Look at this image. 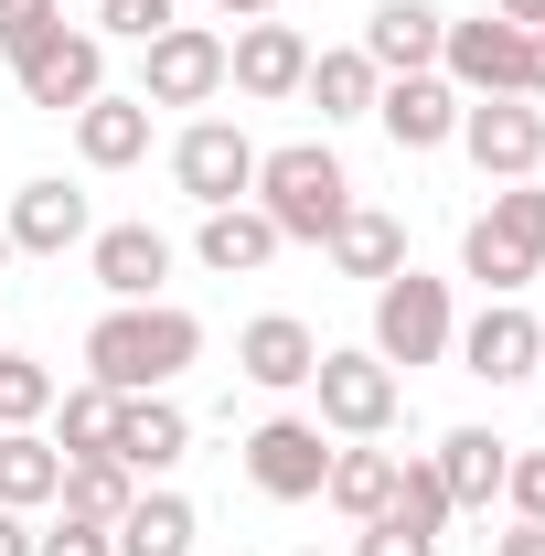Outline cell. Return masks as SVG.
Wrapping results in <instances>:
<instances>
[{"mask_svg":"<svg viewBox=\"0 0 545 556\" xmlns=\"http://www.w3.org/2000/svg\"><path fill=\"white\" fill-rule=\"evenodd\" d=\"M0 556H33V514H11V503H0Z\"/></svg>","mask_w":545,"mask_h":556,"instance_id":"74e56055","label":"cell"},{"mask_svg":"<svg viewBox=\"0 0 545 556\" xmlns=\"http://www.w3.org/2000/svg\"><path fill=\"white\" fill-rule=\"evenodd\" d=\"M460 278H481V300H524L545 268H535V257H514V247H503V236L471 214V236H460Z\"/></svg>","mask_w":545,"mask_h":556,"instance_id":"f1b7e54d","label":"cell"},{"mask_svg":"<svg viewBox=\"0 0 545 556\" xmlns=\"http://www.w3.org/2000/svg\"><path fill=\"white\" fill-rule=\"evenodd\" d=\"M535 386H545V364H535Z\"/></svg>","mask_w":545,"mask_h":556,"instance_id":"ee69618b","label":"cell"},{"mask_svg":"<svg viewBox=\"0 0 545 556\" xmlns=\"http://www.w3.org/2000/svg\"><path fill=\"white\" fill-rule=\"evenodd\" d=\"M54 492H65V450L43 428H0V503L11 514H43Z\"/></svg>","mask_w":545,"mask_h":556,"instance_id":"d4e9b609","label":"cell"},{"mask_svg":"<svg viewBox=\"0 0 545 556\" xmlns=\"http://www.w3.org/2000/svg\"><path fill=\"white\" fill-rule=\"evenodd\" d=\"M428 460H439V482H449V514H492V503H503V471H514V439H492V428H449Z\"/></svg>","mask_w":545,"mask_h":556,"instance_id":"d6986e66","label":"cell"},{"mask_svg":"<svg viewBox=\"0 0 545 556\" xmlns=\"http://www.w3.org/2000/svg\"><path fill=\"white\" fill-rule=\"evenodd\" d=\"M278 247H289V236H278V225H268L257 204H214L204 225H193V257H204L214 278H257V268L278 257Z\"/></svg>","mask_w":545,"mask_h":556,"instance_id":"7402d4cb","label":"cell"},{"mask_svg":"<svg viewBox=\"0 0 545 556\" xmlns=\"http://www.w3.org/2000/svg\"><path fill=\"white\" fill-rule=\"evenodd\" d=\"M353 556H439V535H417L396 514H375V525H353Z\"/></svg>","mask_w":545,"mask_h":556,"instance_id":"d590c367","label":"cell"},{"mask_svg":"<svg viewBox=\"0 0 545 556\" xmlns=\"http://www.w3.org/2000/svg\"><path fill=\"white\" fill-rule=\"evenodd\" d=\"M460 150L481 182H535L545 172V108L535 97H471L460 108Z\"/></svg>","mask_w":545,"mask_h":556,"instance_id":"ba28073f","label":"cell"},{"mask_svg":"<svg viewBox=\"0 0 545 556\" xmlns=\"http://www.w3.org/2000/svg\"><path fill=\"white\" fill-rule=\"evenodd\" d=\"M300 556H321V546H300Z\"/></svg>","mask_w":545,"mask_h":556,"instance_id":"f6af8a7d","label":"cell"},{"mask_svg":"<svg viewBox=\"0 0 545 556\" xmlns=\"http://www.w3.org/2000/svg\"><path fill=\"white\" fill-rule=\"evenodd\" d=\"M460 108H471V97H460V86H449V75H385V97H375V129L396 139V150H449V139H460Z\"/></svg>","mask_w":545,"mask_h":556,"instance_id":"9a60e30c","label":"cell"},{"mask_svg":"<svg viewBox=\"0 0 545 556\" xmlns=\"http://www.w3.org/2000/svg\"><path fill=\"white\" fill-rule=\"evenodd\" d=\"M54 503H65L75 525H118V514L139 503V482L118 471V460H65V492H54Z\"/></svg>","mask_w":545,"mask_h":556,"instance_id":"83f0119b","label":"cell"},{"mask_svg":"<svg viewBox=\"0 0 545 556\" xmlns=\"http://www.w3.org/2000/svg\"><path fill=\"white\" fill-rule=\"evenodd\" d=\"M332 268L342 278H396V268H407V225H396L385 204H353L332 225Z\"/></svg>","mask_w":545,"mask_h":556,"instance_id":"484cf974","label":"cell"},{"mask_svg":"<svg viewBox=\"0 0 545 556\" xmlns=\"http://www.w3.org/2000/svg\"><path fill=\"white\" fill-rule=\"evenodd\" d=\"M11 86H22V108H43V118H75L86 97H107V43L54 22L43 43H22V54H11Z\"/></svg>","mask_w":545,"mask_h":556,"instance_id":"52a82bcc","label":"cell"},{"mask_svg":"<svg viewBox=\"0 0 545 556\" xmlns=\"http://www.w3.org/2000/svg\"><path fill=\"white\" fill-rule=\"evenodd\" d=\"M54 396H65V375H54V364H33V353L0 343V428H43Z\"/></svg>","mask_w":545,"mask_h":556,"instance_id":"f546056e","label":"cell"},{"mask_svg":"<svg viewBox=\"0 0 545 556\" xmlns=\"http://www.w3.org/2000/svg\"><path fill=\"white\" fill-rule=\"evenodd\" d=\"M107 460H118L129 482H172V471L193 460V417L172 407V396H118V439H107Z\"/></svg>","mask_w":545,"mask_h":556,"instance_id":"5bb4252c","label":"cell"},{"mask_svg":"<svg viewBox=\"0 0 545 556\" xmlns=\"http://www.w3.org/2000/svg\"><path fill=\"white\" fill-rule=\"evenodd\" d=\"M524 97H535V108H545V22H535V86H524Z\"/></svg>","mask_w":545,"mask_h":556,"instance_id":"b9f144b4","label":"cell"},{"mask_svg":"<svg viewBox=\"0 0 545 556\" xmlns=\"http://www.w3.org/2000/svg\"><path fill=\"white\" fill-rule=\"evenodd\" d=\"M449 364L481 375V386H524V375L545 364V321L524 311V300H481L471 321L449 332Z\"/></svg>","mask_w":545,"mask_h":556,"instance_id":"8fae6325","label":"cell"},{"mask_svg":"<svg viewBox=\"0 0 545 556\" xmlns=\"http://www.w3.org/2000/svg\"><path fill=\"white\" fill-rule=\"evenodd\" d=\"M449 332H460L449 278H417V268L375 278V343H364V353H385V364L407 375V364H449Z\"/></svg>","mask_w":545,"mask_h":556,"instance_id":"3957f363","label":"cell"},{"mask_svg":"<svg viewBox=\"0 0 545 556\" xmlns=\"http://www.w3.org/2000/svg\"><path fill=\"white\" fill-rule=\"evenodd\" d=\"M65 22V0H0V54H22V43H43Z\"/></svg>","mask_w":545,"mask_h":556,"instance_id":"836d02e7","label":"cell"},{"mask_svg":"<svg viewBox=\"0 0 545 556\" xmlns=\"http://www.w3.org/2000/svg\"><path fill=\"white\" fill-rule=\"evenodd\" d=\"M0 268H11V236H0Z\"/></svg>","mask_w":545,"mask_h":556,"instance_id":"7bdbcfd3","label":"cell"},{"mask_svg":"<svg viewBox=\"0 0 545 556\" xmlns=\"http://www.w3.org/2000/svg\"><path fill=\"white\" fill-rule=\"evenodd\" d=\"M65 129H75V161H86V172H129V161H150V108L118 97V86H107V97H86Z\"/></svg>","mask_w":545,"mask_h":556,"instance_id":"ffe728a7","label":"cell"},{"mask_svg":"<svg viewBox=\"0 0 545 556\" xmlns=\"http://www.w3.org/2000/svg\"><path fill=\"white\" fill-rule=\"evenodd\" d=\"M300 75H310V33L300 22H246L236 43H225V86L236 97H257V108H278V97H300Z\"/></svg>","mask_w":545,"mask_h":556,"instance_id":"4fadbf2b","label":"cell"},{"mask_svg":"<svg viewBox=\"0 0 545 556\" xmlns=\"http://www.w3.org/2000/svg\"><path fill=\"white\" fill-rule=\"evenodd\" d=\"M321 471H332V428L321 417H257L246 428V482L268 503H321Z\"/></svg>","mask_w":545,"mask_h":556,"instance_id":"9c48e42d","label":"cell"},{"mask_svg":"<svg viewBox=\"0 0 545 556\" xmlns=\"http://www.w3.org/2000/svg\"><path fill=\"white\" fill-rule=\"evenodd\" d=\"M139 108H214L225 97V33L214 22H172L139 43Z\"/></svg>","mask_w":545,"mask_h":556,"instance_id":"8992f818","label":"cell"},{"mask_svg":"<svg viewBox=\"0 0 545 556\" xmlns=\"http://www.w3.org/2000/svg\"><path fill=\"white\" fill-rule=\"evenodd\" d=\"M214 11H225V22H268L278 0H214Z\"/></svg>","mask_w":545,"mask_h":556,"instance_id":"60d3db41","label":"cell"},{"mask_svg":"<svg viewBox=\"0 0 545 556\" xmlns=\"http://www.w3.org/2000/svg\"><path fill=\"white\" fill-rule=\"evenodd\" d=\"M172 182H182V204H246L257 193V139L236 129V118H193V129L172 139Z\"/></svg>","mask_w":545,"mask_h":556,"instance_id":"30bf717a","label":"cell"},{"mask_svg":"<svg viewBox=\"0 0 545 556\" xmlns=\"http://www.w3.org/2000/svg\"><path fill=\"white\" fill-rule=\"evenodd\" d=\"M193 353H204V321L172 311V300H107L86 321V375L118 386V396H172Z\"/></svg>","mask_w":545,"mask_h":556,"instance_id":"6da1fadb","label":"cell"},{"mask_svg":"<svg viewBox=\"0 0 545 556\" xmlns=\"http://www.w3.org/2000/svg\"><path fill=\"white\" fill-rule=\"evenodd\" d=\"M107 439H118V386H97V375L65 386L54 396V450L65 460H107Z\"/></svg>","mask_w":545,"mask_h":556,"instance_id":"4316f807","label":"cell"},{"mask_svg":"<svg viewBox=\"0 0 545 556\" xmlns=\"http://www.w3.org/2000/svg\"><path fill=\"white\" fill-rule=\"evenodd\" d=\"M385 514H396V525H417V535H449V482H439V460H396Z\"/></svg>","mask_w":545,"mask_h":556,"instance_id":"4dcf8cb0","label":"cell"},{"mask_svg":"<svg viewBox=\"0 0 545 556\" xmlns=\"http://www.w3.org/2000/svg\"><path fill=\"white\" fill-rule=\"evenodd\" d=\"M33 556H118V546H107V525H75V514H54V525H33Z\"/></svg>","mask_w":545,"mask_h":556,"instance_id":"8d00e7d4","label":"cell"},{"mask_svg":"<svg viewBox=\"0 0 545 556\" xmlns=\"http://www.w3.org/2000/svg\"><path fill=\"white\" fill-rule=\"evenodd\" d=\"M439 33H449L439 0H375L364 11V65L375 75H439Z\"/></svg>","mask_w":545,"mask_h":556,"instance_id":"e0dca14e","label":"cell"},{"mask_svg":"<svg viewBox=\"0 0 545 556\" xmlns=\"http://www.w3.org/2000/svg\"><path fill=\"white\" fill-rule=\"evenodd\" d=\"M246 204L268 214L289 247H332V225L353 214V172H342L332 139H278V150H257V193Z\"/></svg>","mask_w":545,"mask_h":556,"instance_id":"7a4b0ae2","label":"cell"},{"mask_svg":"<svg viewBox=\"0 0 545 556\" xmlns=\"http://www.w3.org/2000/svg\"><path fill=\"white\" fill-rule=\"evenodd\" d=\"M0 236H11V257H65V247H86V236H97V204L75 193L65 172H43V182H22V193H11Z\"/></svg>","mask_w":545,"mask_h":556,"instance_id":"7c38bea8","label":"cell"},{"mask_svg":"<svg viewBox=\"0 0 545 556\" xmlns=\"http://www.w3.org/2000/svg\"><path fill=\"white\" fill-rule=\"evenodd\" d=\"M193 535H204V514H193L172 482H139V503L107 525V546H118V556H193Z\"/></svg>","mask_w":545,"mask_h":556,"instance_id":"44dd1931","label":"cell"},{"mask_svg":"<svg viewBox=\"0 0 545 556\" xmlns=\"http://www.w3.org/2000/svg\"><path fill=\"white\" fill-rule=\"evenodd\" d=\"M300 97L321 108V129H342V118H375L385 75L364 65V43H332V54H310V75H300Z\"/></svg>","mask_w":545,"mask_h":556,"instance_id":"cb8c5ba5","label":"cell"},{"mask_svg":"<svg viewBox=\"0 0 545 556\" xmlns=\"http://www.w3.org/2000/svg\"><path fill=\"white\" fill-rule=\"evenodd\" d=\"M492 556H545V525H514V535H492Z\"/></svg>","mask_w":545,"mask_h":556,"instance_id":"f35d334b","label":"cell"},{"mask_svg":"<svg viewBox=\"0 0 545 556\" xmlns=\"http://www.w3.org/2000/svg\"><path fill=\"white\" fill-rule=\"evenodd\" d=\"M86 268L107 300H161V278H172V236L161 225H97L86 236Z\"/></svg>","mask_w":545,"mask_h":556,"instance_id":"ac0fdd59","label":"cell"},{"mask_svg":"<svg viewBox=\"0 0 545 556\" xmlns=\"http://www.w3.org/2000/svg\"><path fill=\"white\" fill-rule=\"evenodd\" d=\"M310 364H321V332H310L300 311H257V321L236 332V375H246V386H268V396H300V386H310Z\"/></svg>","mask_w":545,"mask_h":556,"instance_id":"2e32d148","label":"cell"},{"mask_svg":"<svg viewBox=\"0 0 545 556\" xmlns=\"http://www.w3.org/2000/svg\"><path fill=\"white\" fill-rule=\"evenodd\" d=\"M492 11H503L514 33H535V22H545V0H492Z\"/></svg>","mask_w":545,"mask_h":556,"instance_id":"ab89813d","label":"cell"},{"mask_svg":"<svg viewBox=\"0 0 545 556\" xmlns=\"http://www.w3.org/2000/svg\"><path fill=\"white\" fill-rule=\"evenodd\" d=\"M385 492H396V450H375V439H342L332 471H321V503H332L342 525H375V514H385Z\"/></svg>","mask_w":545,"mask_h":556,"instance_id":"603a6c76","label":"cell"},{"mask_svg":"<svg viewBox=\"0 0 545 556\" xmlns=\"http://www.w3.org/2000/svg\"><path fill=\"white\" fill-rule=\"evenodd\" d=\"M439 75L460 97H524L535 86V33H514L503 11H471V22L439 33Z\"/></svg>","mask_w":545,"mask_h":556,"instance_id":"5b68a950","label":"cell"},{"mask_svg":"<svg viewBox=\"0 0 545 556\" xmlns=\"http://www.w3.org/2000/svg\"><path fill=\"white\" fill-rule=\"evenodd\" d=\"M310 396H321V428L332 439H385L407 417V375L385 353H321L310 364Z\"/></svg>","mask_w":545,"mask_h":556,"instance_id":"277c9868","label":"cell"},{"mask_svg":"<svg viewBox=\"0 0 545 556\" xmlns=\"http://www.w3.org/2000/svg\"><path fill=\"white\" fill-rule=\"evenodd\" d=\"M481 225H492V236H503L514 257H535V268H545V182H503Z\"/></svg>","mask_w":545,"mask_h":556,"instance_id":"1f68e13d","label":"cell"},{"mask_svg":"<svg viewBox=\"0 0 545 556\" xmlns=\"http://www.w3.org/2000/svg\"><path fill=\"white\" fill-rule=\"evenodd\" d=\"M503 503H514V525H545V450H514V471H503Z\"/></svg>","mask_w":545,"mask_h":556,"instance_id":"e575fe53","label":"cell"},{"mask_svg":"<svg viewBox=\"0 0 545 556\" xmlns=\"http://www.w3.org/2000/svg\"><path fill=\"white\" fill-rule=\"evenodd\" d=\"M182 22V0H97V43H150V33H172Z\"/></svg>","mask_w":545,"mask_h":556,"instance_id":"d6a6232c","label":"cell"}]
</instances>
